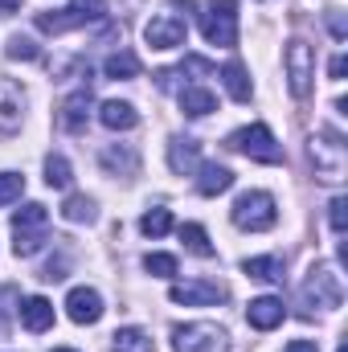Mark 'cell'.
Instances as JSON below:
<instances>
[{
    "label": "cell",
    "instance_id": "cell-37",
    "mask_svg": "<svg viewBox=\"0 0 348 352\" xmlns=\"http://www.w3.org/2000/svg\"><path fill=\"white\" fill-rule=\"evenodd\" d=\"M345 70H348V58H345V54H336V58L328 62V74H332V78L340 82V78H345Z\"/></svg>",
    "mask_w": 348,
    "mask_h": 352
},
{
    "label": "cell",
    "instance_id": "cell-31",
    "mask_svg": "<svg viewBox=\"0 0 348 352\" xmlns=\"http://www.w3.org/2000/svg\"><path fill=\"white\" fill-rule=\"evenodd\" d=\"M21 192H25V176L21 173H0V209L12 205Z\"/></svg>",
    "mask_w": 348,
    "mask_h": 352
},
{
    "label": "cell",
    "instance_id": "cell-30",
    "mask_svg": "<svg viewBox=\"0 0 348 352\" xmlns=\"http://www.w3.org/2000/svg\"><path fill=\"white\" fill-rule=\"evenodd\" d=\"M8 58H12V62H37V58H41V50L33 45V37L12 33V37H8Z\"/></svg>",
    "mask_w": 348,
    "mask_h": 352
},
{
    "label": "cell",
    "instance_id": "cell-28",
    "mask_svg": "<svg viewBox=\"0 0 348 352\" xmlns=\"http://www.w3.org/2000/svg\"><path fill=\"white\" fill-rule=\"evenodd\" d=\"M168 230H173V213H168V209H160V205H156V209H148V213L140 217V234H144V238H164Z\"/></svg>",
    "mask_w": 348,
    "mask_h": 352
},
{
    "label": "cell",
    "instance_id": "cell-14",
    "mask_svg": "<svg viewBox=\"0 0 348 352\" xmlns=\"http://www.w3.org/2000/svg\"><path fill=\"white\" fill-rule=\"evenodd\" d=\"M246 320H250V328H259V332H274V328L287 320V307H283V299L262 295V299H250Z\"/></svg>",
    "mask_w": 348,
    "mask_h": 352
},
{
    "label": "cell",
    "instance_id": "cell-11",
    "mask_svg": "<svg viewBox=\"0 0 348 352\" xmlns=\"http://www.w3.org/2000/svg\"><path fill=\"white\" fill-rule=\"evenodd\" d=\"M21 119H25V90L12 78H0V135L21 131Z\"/></svg>",
    "mask_w": 348,
    "mask_h": 352
},
{
    "label": "cell",
    "instance_id": "cell-12",
    "mask_svg": "<svg viewBox=\"0 0 348 352\" xmlns=\"http://www.w3.org/2000/svg\"><path fill=\"white\" fill-rule=\"evenodd\" d=\"M90 107H94V94H90V87H78L74 94H66V102H62V111H58V123H62V131H70V135L87 131Z\"/></svg>",
    "mask_w": 348,
    "mask_h": 352
},
{
    "label": "cell",
    "instance_id": "cell-26",
    "mask_svg": "<svg viewBox=\"0 0 348 352\" xmlns=\"http://www.w3.org/2000/svg\"><path fill=\"white\" fill-rule=\"evenodd\" d=\"M102 74H107V78H123V82H127V78H135V74H140V58H135V54H127V50H119V54H111V58L102 62Z\"/></svg>",
    "mask_w": 348,
    "mask_h": 352
},
{
    "label": "cell",
    "instance_id": "cell-6",
    "mask_svg": "<svg viewBox=\"0 0 348 352\" xmlns=\"http://www.w3.org/2000/svg\"><path fill=\"white\" fill-rule=\"evenodd\" d=\"M226 148H234V152H242V156H250V160H259V164H283V148H279V140L270 135L266 123L238 127V131L226 140Z\"/></svg>",
    "mask_w": 348,
    "mask_h": 352
},
{
    "label": "cell",
    "instance_id": "cell-5",
    "mask_svg": "<svg viewBox=\"0 0 348 352\" xmlns=\"http://www.w3.org/2000/svg\"><path fill=\"white\" fill-rule=\"evenodd\" d=\"M201 37L209 45L234 50L238 45V0H209L201 8Z\"/></svg>",
    "mask_w": 348,
    "mask_h": 352
},
{
    "label": "cell",
    "instance_id": "cell-33",
    "mask_svg": "<svg viewBox=\"0 0 348 352\" xmlns=\"http://www.w3.org/2000/svg\"><path fill=\"white\" fill-rule=\"evenodd\" d=\"M70 8L83 16V25H87V21H102V16H107V0H70Z\"/></svg>",
    "mask_w": 348,
    "mask_h": 352
},
{
    "label": "cell",
    "instance_id": "cell-24",
    "mask_svg": "<svg viewBox=\"0 0 348 352\" xmlns=\"http://www.w3.org/2000/svg\"><path fill=\"white\" fill-rule=\"evenodd\" d=\"M221 82H226V90H230L234 102H250V78H246V66H242V62H226Z\"/></svg>",
    "mask_w": 348,
    "mask_h": 352
},
{
    "label": "cell",
    "instance_id": "cell-21",
    "mask_svg": "<svg viewBox=\"0 0 348 352\" xmlns=\"http://www.w3.org/2000/svg\"><path fill=\"white\" fill-rule=\"evenodd\" d=\"M242 270H246L250 278H259V283H274V287L287 278V274H283V258H279V254H266V258H246V263H242Z\"/></svg>",
    "mask_w": 348,
    "mask_h": 352
},
{
    "label": "cell",
    "instance_id": "cell-41",
    "mask_svg": "<svg viewBox=\"0 0 348 352\" xmlns=\"http://www.w3.org/2000/svg\"><path fill=\"white\" fill-rule=\"evenodd\" d=\"M54 352H74V349H54Z\"/></svg>",
    "mask_w": 348,
    "mask_h": 352
},
{
    "label": "cell",
    "instance_id": "cell-40",
    "mask_svg": "<svg viewBox=\"0 0 348 352\" xmlns=\"http://www.w3.org/2000/svg\"><path fill=\"white\" fill-rule=\"evenodd\" d=\"M336 352H348V344H340V349H336Z\"/></svg>",
    "mask_w": 348,
    "mask_h": 352
},
{
    "label": "cell",
    "instance_id": "cell-7",
    "mask_svg": "<svg viewBox=\"0 0 348 352\" xmlns=\"http://www.w3.org/2000/svg\"><path fill=\"white\" fill-rule=\"evenodd\" d=\"M283 66H287V87H291V94L303 102L312 94V78H316V50L303 37H291L287 50H283Z\"/></svg>",
    "mask_w": 348,
    "mask_h": 352
},
{
    "label": "cell",
    "instance_id": "cell-13",
    "mask_svg": "<svg viewBox=\"0 0 348 352\" xmlns=\"http://www.w3.org/2000/svg\"><path fill=\"white\" fill-rule=\"evenodd\" d=\"M102 295L94 291V287H74L70 295H66V316L74 320V324H98L102 320Z\"/></svg>",
    "mask_w": 348,
    "mask_h": 352
},
{
    "label": "cell",
    "instance_id": "cell-8",
    "mask_svg": "<svg viewBox=\"0 0 348 352\" xmlns=\"http://www.w3.org/2000/svg\"><path fill=\"white\" fill-rule=\"evenodd\" d=\"M173 349L176 352H230V336L226 328L197 320V324H180L173 328Z\"/></svg>",
    "mask_w": 348,
    "mask_h": 352
},
{
    "label": "cell",
    "instance_id": "cell-16",
    "mask_svg": "<svg viewBox=\"0 0 348 352\" xmlns=\"http://www.w3.org/2000/svg\"><path fill=\"white\" fill-rule=\"evenodd\" d=\"M21 324H25L29 332H50V328H54V303H50L45 295H29V299L21 303Z\"/></svg>",
    "mask_w": 348,
    "mask_h": 352
},
{
    "label": "cell",
    "instance_id": "cell-9",
    "mask_svg": "<svg viewBox=\"0 0 348 352\" xmlns=\"http://www.w3.org/2000/svg\"><path fill=\"white\" fill-rule=\"evenodd\" d=\"M168 299L184 303V307H213V303L226 299V287L217 278H184V283L168 287Z\"/></svg>",
    "mask_w": 348,
    "mask_h": 352
},
{
    "label": "cell",
    "instance_id": "cell-17",
    "mask_svg": "<svg viewBox=\"0 0 348 352\" xmlns=\"http://www.w3.org/2000/svg\"><path fill=\"white\" fill-rule=\"evenodd\" d=\"M168 164H173V173H184V176L193 168H201V144L188 140V135H176L168 144Z\"/></svg>",
    "mask_w": 348,
    "mask_h": 352
},
{
    "label": "cell",
    "instance_id": "cell-4",
    "mask_svg": "<svg viewBox=\"0 0 348 352\" xmlns=\"http://www.w3.org/2000/svg\"><path fill=\"white\" fill-rule=\"evenodd\" d=\"M230 217H234V226L246 230V234H266V230H274L279 209H274V197H270V192L250 188V192H242V197L234 201Z\"/></svg>",
    "mask_w": 348,
    "mask_h": 352
},
{
    "label": "cell",
    "instance_id": "cell-29",
    "mask_svg": "<svg viewBox=\"0 0 348 352\" xmlns=\"http://www.w3.org/2000/svg\"><path fill=\"white\" fill-rule=\"evenodd\" d=\"M70 180H74V173H70L66 156H45V184L50 188H70Z\"/></svg>",
    "mask_w": 348,
    "mask_h": 352
},
{
    "label": "cell",
    "instance_id": "cell-19",
    "mask_svg": "<svg viewBox=\"0 0 348 352\" xmlns=\"http://www.w3.org/2000/svg\"><path fill=\"white\" fill-rule=\"evenodd\" d=\"M102 168L107 173H123V176H135V168H140V156L127 148V144H111V148H102Z\"/></svg>",
    "mask_w": 348,
    "mask_h": 352
},
{
    "label": "cell",
    "instance_id": "cell-3",
    "mask_svg": "<svg viewBox=\"0 0 348 352\" xmlns=\"http://www.w3.org/2000/svg\"><path fill=\"white\" fill-rule=\"evenodd\" d=\"M307 156H312L316 180H324V184H340L348 176V144L336 131H316L307 144Z\"/></svg>",
    "mask_w": 348,
    "mask_h": 352
},
{
    "label": "cell",
    "instance_id": "cell-15",
    "mask_svg": "<svg viewBox=\"0 0 348 352\" xmlns=\"http://www.w3.org/2000/svg\"><path fill=\"white\" fill-rule=\"evenodd\" d=\"M98 123H102L107 131H131V127L140 123V111H135L131 102H123V98H107V102L98 107Z\"/></svg>",
    "mask_w": 348,
    "mask_h": 352
},
{
    "label": "cell",
    "instance_id": "cell-32",
    "mask_svg": "<svg viewBox=\"0 0 348 352\" xmlns=\"http://www.w3.org/2000/svg\"><path fill=\"white\" fill-rule=\"evenodd\" d=\"M144 270L156 274V278H173L176 274V258L173 254H148V258H144Z\"/></svg>",
    "mask_w": 348,
    "mask_h": 352
},
{
    "label": "cell",
    "instance_id": "cell-1",
    "mask_svg": "<svg viewBox=\"0 0 348 352\" xmlns=\"http://www.w3.org/2000/svg\"><path fill=\"white\" fill-rule=\"evenodd\" d=\"M299 303H303V311L299 316H316V311H336L340 303H345V278L336 274V266L332 263H316L307 270V278H303V291H299Z\"/></svg>",
    "mask_w": 348,
    "mask_h": 352
},
{
    "label": "cell",
    "instance_id": "cell-25",
    "mask_svg": "<svg viewBox=\"0 0 348 352\" xmlns=\"http://www.w3.org/2000/svg\"><path fill=\"white\" fill-rule=\"evenodd\" d=\"M180 242H184V250H193L197 258H213V254H217L213 242H209V234H205V226H197V221L180 226Z\"/></svg>",
    "mask_w": 348,
    "mask_h": 352
},
{
    "label": "cell",
    "instance_id": "cell-22",
    "mask_svg": "<svg viewBox=\"0 0 348 352\" xmlns=\"http://www.w3.org/2000/svg\"><path fill=\"white\" fill-rule=\"evenodd\" d=\"M111 352H156V344L144 328H119L111 336Z\"/></svg>",
    "mask_w": 348,
    "mask_h": 352
},
{
    "label": "cell",
    "instance_id": "cell-18",
    "mask_svg": "<svg viewBox=\"0 0 348 352\" xmlns=\"http://www.w3.org/2000/svg\"><path fill=\"white\" fill-rule=\"evenodd\" d=\"M226 188H234V173L226 164H201L197 168V192L201 197H217Z\"/></svg>",
    "mask_w": 348,
    "mask_h": 352
},
{
    "label": "cell",
    "instance_id": "cell-27",
    "mask_svg": "<svg viewBox=\"0 0 348 352\" xmlns=\"http://www.w3.org/2000/svg\"><path fill=\"white\" fill-rule=\"evenodd\" d=\"M62 217H66V221H74V226H90L98 213H94V201H90V197L74 192V197H66V205H62Z\"/></svg>",
    "mask_w": 348,
    "mask_h": 352
},
{
    "label": "cell",
    "instance_id": "cell-38",
    "mask_svg": "<svg viewBox=\"0 0 348 352\" xmlns=\"http://www.w3.org/2000/svg\"><path fill=\"white\" fill-rule=\"evenodd\" d=\"M283 352H320V344H316V340H291Z\"/></svg>",
    "mask_w": 348,
    "mask_h": 352
},
{
    "label": "cell",
    "instance_id": "cell-39",
    "mask_svg": "<svg viewBox=\"0 0 348 352\" xmlns=\"http://www.w3.org/2000/svg\"><path fill=\"white\" fill-rule=\"evenodd\" d=\"M12 12H21V0H0V16H12Z\"/></svg>",
    "mask_w": 348,
    "mask_h": 352
},
{
    "label": "cell",
    "instance_id": "cell-2",
    "mask_svg": "<svg viewBox=\"0 0 348 352\" xmlns=\"http://www.w3.org/2000/svg\"><path fill=\"white\" fill-rule=\"evenodd\" d=\"M50 242V209L29 201L12 213V250L17 258H33L41 246Z\"/></svg>",
    "mask_w": 348,
    "mask_h": 352
},
{
    "label": "cell",
    "instance_id": "cell-36",
    "mask_svg": "<svg viewBox=\"0 0 348 352\" xmlns=\"http://www.w3.org/2000/svg\"><path fill=\"white\" fill-rule=\"evenodd\" d=\"M184 70H188V74H213V66H209L205 58H184Z\"/></svg>",
    "mask_w": 348,
    "mask_h": 352
},
{
    "label": "cell",
    "instance_id": "cell-10",
    "mask_svg": "<svg viewBox=\"0 0 348 352\" xmlns=\"http://www.w3.org/2000/svg\"><path fill=\"white\" fill-rule=\"evenodd\" d=\"M184 37H188V25L176 12H160L144 25V41L152 50H176V45H184Z\"/></svg>",
    "mask_w": 348,
    "mask_h": 352
},
{
    "label": "cell",
    "instance_id": "cell-35",
    "mask_svg": "<svg viewBox=\"0 0 348 352\" xmlns=\"http://www.w3.org/2000/svg\"><path fill=\"white\" fill-rule=\"evenodd\" d=\"M328 29H332V37H336V41H345V16H340V12H336V8H332V12H328Z\"/></svg>",
    "mask_w": 348,
    "mask_h": 352
},
{
    "label": "cell",
    "instance_id": "cell-20",
    "mask_svg": "<svg viewBox=\"0 0 348 352\" xmlns=\"http://www.w3.org/2000/svg\"><path fill=\"white\" fill-rule=\"evenodd\" d=\"M180 111L193 115V119H201V115L217 111V98H213V90H205V87H184L180 90Z\"/></svg>",
    "mask_w": 348,
    "mask_h": 352
},
{
    "label": "cell",
    "instance_id": "cell-23",
    "mask_svg": "<svg viewBox=\"0 0 348 352\" xmlns=\"http://www.w3.org/2000/svg\"><path fill=\"white\" fill-rule=\"evenodd\" d=\"M83 25V16L74 12V8H58V12H37V29L41 33H70V29H78Z\"/></svg>",
    "mask_w": 348,
    "mask_h": 352
},
{
    "label": "cell",
    "instance_id": "cell-34",
    "mask_svg": "<svg viewBox=\"0 0 348 352\" xmlns=\"http://www.w3.org/2000/svg\"><path fill=\"white\" fill-rule=\"evenodd\" d=\"M328 221H332V234H345V226H348V197H332V205H328Z\"/></svg>",
    "mask_w": 348,
    "mask_h": 352
}]
</instances>
